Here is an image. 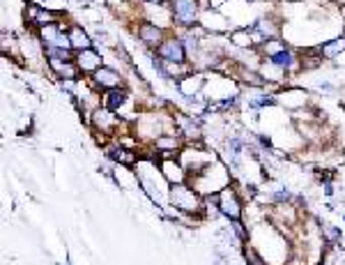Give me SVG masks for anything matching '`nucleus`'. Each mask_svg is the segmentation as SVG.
<instances>
[{
	"mask_svg": "<svg viewBox=\"0 0 345 265\" xmlns=\"http://www.w3.org/2000/svg\"><path fill=\"white\" fill-rule=\"evenodd\" d=\"M168 201L170 205L180 210L182 215H191V217H198L205 212L207 208V201L203 198L196 187H191L189 182H182V185H170L168 189Z\"/></svg>",
	"mask_w": 345,
	"mask_h": 265,
	"instance_id": "obj_1",
	"label": "nucleus"
},
{
	"mask_svg": "<svg viewBox=\"0 0 345 265\" xmlns=\"http://www.w3.org/2000/svg\"><path fill=\"white\" fill-rule=\"evenodd\" d=\"M122 125L120 120V113H115V111H110L108 106L99 104L92 109L90 113V127L97 131V139L104 141L106 136H113L118 134V127Z\"/></svg>",
	"mask_w": 345,
	"mask_h": 265,
	"instance_id": "obj_2",
	"label": "nucleus"
},
{
	"mask_svg": "<svg viewBox=\"0 0 345 265\" xmlns=\"http://www.w3.org/2000/svg\"><path fill=\"white\" fill-rule=\"evenodd\" d=\"M216 210L230 221H240L242 212H244V205H242V198L237 194L235 187H223L219 191V201H216Z\"/></svg>",
	"mask_w": 345,
	"mask_h": 265,
	"instance_id": "obj_3",
	"label": "nucleus"
},
{
	"mask_svg": "<svg viewBox=\"0 0 345 265\" xmlns=\"http://www.w3.org/2000/svg\"><path fill=\"white\" fill-rule=\"evenodd\" d=\"M170 14L180 28H194L198 23V0H170Z\"/></svg>",
	"mask_w": 345,
	"mask_h": 265,
	"instance_id": "obj_4",
	"label": "nucleus"
},
{
	"mask_svg": "<svg viewBox=\"0 0 345 265\" xmlns=\"http://www.w3.org/2000/svg\"><path fill=\"white\" fill-rule=\"evenodd\" d=\"M155 53L166 62H177V65H186V62H189V51H186L182 37H175V35L166 37Z\"/></svg>",
	"mask_w": 345,
	"mask_h": 265,
	"instance_id": "obj_5",
	"label": "nucleus"
},
{
	"mask_svg": "<svg viewBox=\"0 0 345 265\" xmlns=\"http://www.w3.org/2000/svg\"><path fill=\"white\" fill-rule=\"evenodd\" d=\"M122 83H125V76H122L118 70H113V67L101 65L95 74H90V85H92V90H97V92L122 88Z\"/></svg>",
	"mask_w": 345,
	"mask_h": 265,
	"instance_id": "obj_6",
	"label": "nucleus"
},
{
	"mask_svg": "<svg viewBox=\"0 0 345 265\" xmlns=\"http://www.w3.org/2000/svg\"><path fill=\"white\" fill-rule=\"evenodd\" d=\"M182 148H184V139H182L180 134H175V131L161 134V136H157V139L152 141V150H155L157 155H164V159L180 155Z\"/></svg>",
	"mask_w": 345,
	"mask_h": 265,
	"instance_id": "obj_7",
	"label": "nucleus"
},
{
	"mask_svg": "<svg viewBox=\"0 0 345 265\" xmlns=\"http://www.w3.org/2000/svg\"><path fill=\"white\" fill-rule=\"evenodd\" d=\"M136 35H138V40L143 42L150 51H157L161 42L166 40V28L152 23V21H140L138 28H136Z\"/></svg>",
	"mask_w": 345,
	"mask_h": 265,
	"instance_id": "obj_8",
	"label": "nucleus"
},
{
	"mask_svg": "<svg viewBox=\"0 0 345 265\" xmlns=\"http://www.w3.org/2000/svg\"><path fill=\"white\" fill-rule=\"evenodd\" d=\"M175 115V127L177 134L186 141V143H198L200 136H203V129H200V122L194 118V113H173Z\"/></svg>",
	"mask_w": 345,
	"mask_h": 265,
	"instance_id": "obj_9",
	"label": "nucleus"
},
{
	"mask_svg": "<svg viewBox=\"0 0 345 265\" xmlns=\"http://www.w3.org/2000/svg\"><path fill=\"white\" fill-rule=\"evenodd\" d=\"M159 171H161V175H164V180L168 182V185H182V182H189V171L184 169V164H182L180 159L168 157V159L161 161Z\"/></svg>",
	"mask_w": 345,
	"mask_h": 265,
	"instance_id": "obj_10",
	"label": "nucleus"
},
{
	"mask_svg": "<svg viewBox=\"0 0 345 265\" xmlns=\"http://www.w3.org/2000/svg\"><path fill=\"white\" fill-rule=\"evenodd\" d=\"M76 65H79L81 74L90 76L95 74L97 70H99L101 65H104V60H101V53L95 49H83V51H76Z\"/></svg>",
	"mask_w": 345,
	"mask_h": 265,
	"instance_id": "obj_11",
	"label": "nucleus"
},
{
	"mask_svg": "<svg viewBox=\"0 0 345 265\" xmlns=\"http://www.w3.org/2000/svg\"><path fill=\"white\" fill-rule=\"evenodd\" d=\"M106 155H108L118 166H129V169L136 164V161H138L136 152L131 150V148H125L122 143L120 145H118V143H108V145H106Z\"/></svg>",
	"mask_w": 345,
	"mask_h": 265,
	"instance_id": "obj_12",
	"label": "nucleus"
},
{
	"mask_svg": "<svg viewBox=\"0 0 345 265\" xmlns=\"http://www.w3.org/2000/svg\"><path fill=\"white\" fill-rule=\"evenodd\" d=\"M25 21H28L30 25H35L37 30L44 28V25H49V23H58L55 12L44 10V7H37V5H28V10H25Z\"/></svg>",
	"mask_w": 345,
	"mask_h": 265,
	"instance_id": "obj_13",
	"label": "nucleus"
},
{
	"mask_svg": "<svg viewBox=\"0 0 345 265\" xmlns=\"http://www.w3.org/2000/svg\"><path fill=\"white\" fill-rule=\"evenodd\" d=\"M267 60H272L276 67H281V70H285V72H295V70H299V67H301V58L290 49V46H288V49H283L281 53L267 58Z\"/></svg>",
	"mask_w": 345,
	"mask_h": 265,
	"instance_id": "obj_14",
	"label": "nucleus"
},
{
	"mask_svg": "<svg viewBox=\"0 0 345 265\" xmlns=\"http://www.w3.org/2000/svg\"><path fill=\"white\" fill-rule=\"evenodd\" d=\"M129 100V90L127 88H115V90H106L104 97H101V104L108 106L110 111L120 113V109L125 106V102Z\"/></svg>",
	"mask_w": 345,
	"mask_h": 265,
	"instance_id": "obj_15",
	"label": "nucleus"
},
{
	"mask_svg": "<svg viewBox=\"0 0 345 265\" xmlns=\"http://www.w3.org/2000/svg\"><path fill=\"white\" fill-rule=\"evenodd\" d=\"M318 53H320L322 60H334V58L343 55L345 53V35L343 37H334V40L320 44L318 46Z\"/></svg>",
	"mask_w": 345,
	"mask_h": 265,
	"instance_id": "obj_16",
	"label": "nucleus"
},
{
	"mask_svg": "<svg viewBox=\"0 0 345 265\" xmlns=\"http://www.w3.org/2000/svg\"><path fill=\"white\" fill-rule=\"evenodd\" d=\"M69 40H71V49L74 51H83V49H92V37L81 28V25H71L69 30Z\"/></svg>",
	"mask_w": 345,
	"mask_h": 265,
	"instance_id": "obj_17",
	"label": "nucleus"
},
{
	"mask_svg": "<svg viewBox=\"0 0 345 265\" xmlns=\"http://www.w3.org/2000/svg\"><path fill=\"white\" fill-rule=\"evenodd\" d=\"M46 60H76L74 49H60V46H44Z\"/></svg>",
	"mask_w": 345,
	"mask_h": 265,
	"instance_id": "obj_18",
	"label": "nucleus"
},
{
	"mask_svg": "<svg viewBox=\"0 0 345 265\" xmlns=\"http://www.w3.org/2000/svg\"><path fill=\"white\" fill-rule=\"evenodd\" d=\"M60 32H62V25L60 23H49V25H44V28H40V30H37V37H40V42L44 46H49V44H53L55 37L60 35Z\"/></svg>",
	"mask_w": 345,
	"mask_h": 265,
	"instance_id": "obj_19",
	"label": "nucleus"
},
{
	"mask_svg": "<svg viewBox=\"0 0 345 265\" xmlns=\"http://www.w3.org/2000/svg\"><path fill=\"white\" fill-rule=\"evenodd\" d=\"M283 49H288V44H285V40H281V37H270L267 42H262L260 44V51L265 58H272V55L281 53Z\"/></svg>",
	"mask_w": 345,
	"mask_h": 265,
	"instance_id": "obj_20",
	"label": "nucleus"
},
{
	"mask_svg": "<svg viewBox=\"0 0 345 265\" xmlns=\"http://www.w3.org/2000/svg\"><path fill=\"white\" fill-rule=\"evenodd\" d=\"M244 258H246V265H270V260L251 245H244Z\"/></svg>",
	"mask_w": 345,
	"mask_h": 265,
	"instance_id": "obj_21",
	"label": "nucleus"
},
{
	"mask_svg": "<svg viewBox=\"0 0 345 265\" xmlns=\"http://www.w3.org/2000/svg\"><path fill=\"white\" fill-rule=\"evenodd\" d=\"M143 3H157V5H161L164 0H143Z\"/></svg>",
	"mask_w": 345,
	"mask_h": 265,
	"instance_id": "obj_22",
	"label": "nucleus"
},
{
	"mask_svg": "<svg viewBox=\"0 0 345 265\" xmlns=\"http://www.w3.org/2000/svg\"><path fill=\"white\" fill-rule=\"evenodd\" d=\"M320 265H322V263H320Z\"/></svg>",
	"mask_w": 345,
	"mask_h": 265,
	"instance_id": "obj_23",
	"label": "nucleus"
}]
</instances>
